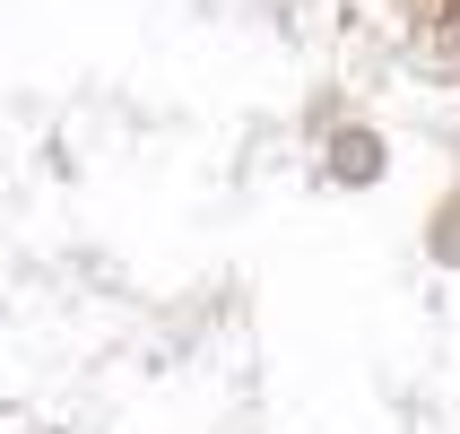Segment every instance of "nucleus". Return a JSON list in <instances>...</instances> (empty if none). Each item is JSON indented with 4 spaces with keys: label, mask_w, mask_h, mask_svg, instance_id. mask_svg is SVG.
Here are the masks:
<instances>
[{
    "label": "nucleus",
    "mask_w": 460,
    "mask_h": 434,
    "mask_svg": "<svg viewBox=\"0 0 460 434\" xmlns=\"http://www.w3.org/2000/svg\"><path fill=\"white\" fill-rule=\"evenodd\" d=\"M452 18H460V0H452Z\"/></svg>",
    "instance_id": "obj_1"
}]
</instances>
